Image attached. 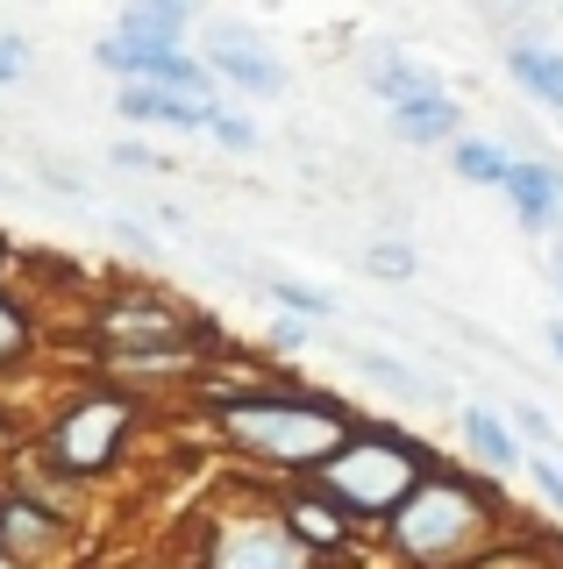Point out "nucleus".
<instances>
[{
	"label": "nucleus",
	"instance_id": "obj_1",
	"mask_svg": "<svg viewBox=\"0 0 563 569\" xmlns=\"http://www.w3.org/2000/svg\"><path fill=\"white\" fill-rule=\"evenodd\" d=\"M192 406H200L207 435H215L243 470L278 477V485H307V477L349 441V427L364 420L343 391L278 378L257 356H236V370H207V378L192 385Z\"/></svg>",
	"mask_w": 563,
	"mask_h": 569
},
{
	"label": "nucleus",
	"instance_id": "obj_2",
	"mask_svg": "<svg viewBox=\"0 0 563 569\" xmlns=\"http://www.w3.org/2000/svg\"><path fill=\"white\" fill-rule=\"evenodd\" d=\"M514 527L521 520H514V506H506V485H492V477L464 470L456 456H443L428 470V485H421L372 541L393 569H471Z\"/></svg>",
	"mask_w": 563,
	"mask_h": 569
},
{
	"label": "nucleus",
	"instance_id": "obj_3",
	"mask_svg": "<svg viewBox=\"0 0 563 569\" xmlns=\"http://www.w3.org/2000/svg\"><path fill=\"white\" fill-rule=\"evenodd\" d=\"M435 462H443V449H435L428 435H414V427H399L385 413H364L349 427L343 449L307 477V491L322 498V506H336L357 533H378L421 485H428Z\"/></svg>",
	"mask_w": 563,
	"mask_h": 569
},
{
	"label": "nucleus",
	"instance_id": "obj_4",
	"mask_svg": "<svg viewBox=\"0 0 563 569\" xmlns=\"http://www.w3.org/2000/svg\"><path fill=\"white\" fill-rule=\"evenodd\" d=\"M144 413H150L144 391L108 385V378H86V385H72L58 406H50V420L37 427V441H29V462H37L50 485H65V491L108 485L121 462L136 456Z\"/></svg>",
	"mask_w": 563,
	"mask_h": 569
},
{
	"label": "nucleus",
	"instance_id": "obj_5",
	"mask_svg": "<svg viewBox=\"0 0 563 569\" xmlns=\"http://www.w3.org/2000/svg\"><path fill=\"white\" fill-rule=\"evenodd\" d=\"M192 569H314L271 506H228L207 520V556Z\"/></svg>",
	"mask_w": 563,
	"mask_h": 569
},
{
	"label": "nucleus",
	"instance_id": "obj_6",
	"mask_svg": "<svg viewBox=\"0 0 563 569\" xmlns=\"http://www.w3.org/2000/svg\"><path fill=\"white\" fill-rule=\"evenodd\" d=\"M72 506L65 498H50L37 485H14L8 477V527H0V556H8L14 569H50L65 562V548H72Z\"/></svg>",
	"mask_w": 563,
	"mask_h": 569
},
{
	"label": "nucleus",
	"instance_id": "obj_7",
	"mask_svg": "<svg viewBox=\"0 0 563 569\" xmlns=\"http://www.w3.org/2000/svg\"><path fill=\"white\" fill-rule=\"evenodd\" d=\"M93 64L115 71L121 86H157V93H179V100H221V86L207 79V64L192 50H129L115 36L93 43Z\"/></svg>",
	"mask_w": 563,
	"mask_h": 569
},
{
	"label": "nucleus",
	"instance_id": "obj_8",
	"mask_svg": "<svg viewBox=\"0 0 563 569\" xmlns=\"http://www.w3.org/2000/svg\"><path fill=\"white\" fill-rule=\"evenodd\" d=\"M192 58L207 64L215 86H236L243 100H278V93H286V64L271 58V43L250 36V29H236V22L207 29V50H192Z\"/></svg>",
	"mask_w": 563,
	"mask_h": 569
},
{
	"label": "nucleus",
	"instance_id": "obj_9",
	"mask_svg": "<svg viewBox=\"0 0 563 569\" xmlns=\"http://www.w3.org/2000/svg\"><path fill=\"white\" fill-rule=\"evenodd\" d=\"M271 512H278V527L300 541V556H307V562H349V556H357V541H364V533L349 527L336 506H322V498H314L307 485H278Z\"/></svg>",
	"mask_w": 563,
	"mask_h": 569
},
{
	"label": "nucleus",
	"instance_id": "obj_10",
	"mask_svg": "<svg viewBox=\"0 0 563 569\" xmlns=\"http://www.w3.org/2000/svg\"><path fill=\"white\" fill-rule=\"evenodd\" d=\"M500 200L514 207V221L527 236H556L563 242V164H550V157H514Z\"/></svg>",
	"mask_w": 563,
	"mask_h": 569
},
{
	"label": "nucleus",
	"instance_id": "obj_11",
	"mask_svg": "<svg viewBox=\"0 0 563 569\" xmlns=\"http://www.w3.org/2000/svg\"><path fill=\"white\" fill-rule=\"evenodd\" d=\"M456 435H464V470L492 477V485H506V477H521V470H527V449H521L514 420H506L500 406H464Z\"/></svg>",
	"mask_w": 563,
	"mask_h": 569
},
{
	"label": "nucleus",
	"instance_id": "obj_12",
	"mask_svg": "<svg viewBox=\"0 0 563 569\" xmlns=\"http://www.w3.org/2000/svg\"><path fill=\"white\" fill-rule=\"evenodd\" d=\"M115 114L129 129H171V136H207V121L221 114V100H179V93H157V86H121Z\"/></svg>",
	"mask_w": 563,
	"mask_h": 569
},
{
	"label": "nucleus",
	"instance_id": "obj_13",
	"mask_svg": "<svg viewBox=\"0 0 563 569\" xmlns=\"http://www.w3.org/2000/svg\"><path fill=\"white\" fill-rule=\"evenodd\" d=\"M186 29H192V8L186 0H129L115 14V43L129 50H186Z\"/></svg>",
	"mask_w": 563,
	"mask_h": 569
},
{
	"label": "nucleus",
	"instance_id": "obj_14",
	"mask_svg": "<svg viewBox=\"0 0 563 569\" xmlns=\"http://www.w3.org/2000/svg\"><path fill=\"white\" fill-rule=\"evenodd\" d=\"M506 79H514L535 107L563 114V50L556 43H542V36H514V43H506Z\"/></svg>",
	"mask_w": 563,
	"mask_h": 569
},
{
	"label": "nucleus",
	"instance_id": "obj_15",
	"mask_svg": "<svg viewBox=\"0 0 563 569\" xmlns=\"http://www.w3.org/2000/svg\"><path fill=\"white\" fill-rule=\"evenodd\" d=\"M364 86L385 100V114L407 100H428V93H450L443 71H428L421 58H399V50H378V58H364Z\"/></svg>",
	"mask_w": 563,
	"mask_h": 569
},
{
	"label": "nucleus",
	"instance_id": "obj_16",
	"mask_svg": "<svg viewBox=\"0 0 563 569\" xmlns=\"http://www.w3.org/2000/svg\"><path fill=\"white\" fill-rule=\"evenodd\" d=\"M43 356V320L14 284H0V378H22Z\"/></svg>",
	"mask_w": 563,
	"mask_h": 569
},
{
	"label": "nucleus",
	"instance_id": "obj_17",
	"mask_svg": "<svg viewBox=\"0 0 563 569\" xmlns=\"http://www.w3.org/2000/svg\"><path fill=\"white\" fill-rule=\"evenodd\" d=\"M443 157H450V171L464 178V186H492V192H500L506 171H514V150H506V142H492V136H456Z\"/></svg>",
	"mask_w": 563,
	"mask_h": 569
},
{
	"label": "nucleus",
	"instance_id": "obj_18",
	"mask_svg": "<svg viewBox=\"0 0 563 569\" xmlns=\"http://www.w3.org/2000/svg\"><path fill=\"white\" fill-rule=\"evenodd\" d=\"M264 292H271V307L293 313V320H314V328L336 320V292H328V284H307V278H293V271H264Z\"/></svg>",
	"mask_w": 563,
	"mask_h": 569
},
{
	"label": "nucleus",
	"instance_id": "obj_19",
	"mask_svg": "<svg viewBox=\"0 0 563 569\" xmlns=\"http://www.w3.org/2000/svg\"><path fill=\"white\" fill-rule=\"evenodd\" d=\"M357 263H364V278H378V284H414L421 278V249L407 236H372L357 249Z\"/></svg>",
	"mask_w": 563,
	"mask_h": 569
},
{
	"label": "nucleus",
	"instance_id": "obj_20",
	"mask_svg": "<svg viewBox=\"0 0 563 569\" xmlns=\"http://www.w3.org/2000/svg\"><path fill=\"white\" fill-rule=\"evenodd\" d=\"M349 363H357V378H372L385 391H407V399H435L428 378H421L414 363H399V356H385V349H349Z\"/></svg>",
	"mask_w": 563,
	"mask_h": 569
},
{
	"label": "nucleus",
	"instance_id": "obj_21",
	"mask_svg": "<svg viewBox=\"0 0 563 569\" xmlns=\"http://www.w3.org/2000/svg\"><path fill=\"white\" fill-rule=\"evenodd\" d=\"M527 485H535L542 512H550V520H563V462H556V456H535V449H527Z\"/></svg>",
	"mask_w": 563,
	"mask_h": 569
},
{
	"label": "nucleus",
	"instance_id": "obj_22",
	"mask_svg": "<svg viewBox=\"0 0 563 569\" xmlns=\"http://www.w3.org/2000/svg\"><path fill=\"white\" fill-rule=\"evenodd\" d=\"M207 136H215L221 150H236V157H250L257 142H264V129H257V121H250V114H228V107H221L215 121H207Z\"/></svg>",
	"mask_w": 563,
	"mask_h": 569
},
{
	"label": "nucleus",
	"instance_id": "obj_23",
	"mask_svg": "<svg viewBox=\"0 0 563 569\" xmlns=\"http://www.w3.org/2000/svg\"><path fill=\"white\" fill-rule=\"evenodd\" d=\"M307 342H314V320H293V313H278V320H271V335H264V356L278 363V356H300Z\"/></svg>",
	"mask_w": 563,
	"mask_h": 569
},
{
	"label": "nucleus",
	"instance_id": "obj_24",
	"mask_svg": "<svg viewBox=\"0 0 563 569\" xmlns=\"http://www.w3.org/2000/svg\"><path fill=\"white\" fill-rule=\"evenodd\" d=\"M29 64H37V43H29L22 29H0V86L29 79Z\"/></svg>",
	"mask_w": 563,
	"mask_h": 569
},
{
	"label": "nucleus",
	"instance_id": "obj_25",
	"mask_svg": "<svg viewBox=\"0 0 563 569\" xmlns=\"http://www.w3.org/2000/svg\"><path fill=\"white\" fill-rule=\"evenodd\" d=\"M514 435H527V441H535V456L563 449V441H556V420L542 413V406H514Z\"/></svg>",
	"mask_w": 563,
	"mask_h": 569
},
{
	"label": "nucleus",
	"instance_id": "obj_26",
	"mask_svg": "<svg viewBox=\"0 0 563 569\" xmlns=\"http://www.w3.org/2000/svg\"><path fill=\"white\" fill-rule=\"evenodd\" d=\"M22 456H29V427H22V413H14V406H0V477H8Z\"/></svg>",
	"mask_w": 563,
	"mask_h": 569
},
{
	"label": "nucleus",
	"instance_id": "obj_27",
	"mask_svg": "<svg viewBox=\"0 0 563 569\" xmlns=\"http://www.w3.org/2000/svg\"><path fill=\"white\" fill-rule=\"evenodd\" d=\"M108 157H115V164H121V171H165V157H157V150H150V142H115V150H108Z\"/></svg>",
	"mask_w": 563,
	"mask_h": 569
},
{
	"label": "nucleus",
	"instance_id": "obj_28",
	"mask_svg": "<svg viewBox=\"0 0 563 569\" xmlns=\"http://www.w3.org/2000/svg\"><path fill=\"white\" fill-rule=\"evenodd\" d=\"M550 284H556V313H563V242L550 249Z\"/></svg>",
	"mask_w": 563,
	"mask_h": 569
},
{
	"label": "nucleus",
	"instance_id": "obj_29",
	"mask_svg": "<svg viewBox=\"0 0 563 569\" xmlns=\"http://www.w3.org/2000/svg\"><path fill=\"white\" fill-rule=\"evenodd\" d=\"M8 263H14V242H8V228H0V284H8Z\"/></svg>",
	"mask_w": 563,
	"mask_h": 569
},
{
	"label": "nucleus",
	"instance_id": "obj_30",
	"mask_svg": "<svg viewBox=\"0 0 563 569\" xmlns=\"http://www.w3.org/2000/svg\"><path fill=\"white\" fill-rule=\"evenodd\" d=\"M550 356H556V363H563V313L550 320Z\"/></svg>",
	"mask_w": 563,
	"mask_h": 569
},
{
	"label": "nucleus",
	"instance_id": "obj_31",
	"mask_svg": "<svg viewBox=\"0 0 563 569\" xmlns=\"http://www.w3.org/2000/svg\"><path fill=\"white\" fill-rule=\"evenodd\" d=\"M0 527H8V477H0Z\"/></svg>",
	"mask_w": 563,
	"mask_h": 569
},
{
	"label": "nucleus",
	"instance_id": "obj_32",
	"mask_svg": "<svg viewBox=\"0 0 563 569\" xmlns=\"http://www.w3.org/2000/svg\"><path fill=\"white\" fill-rule=\"evenodd\" d=\"M314 569H357V562H314Z\"/></svg>",
	"mask_w": 563,
	"mask_h": 569
},
{
	"label": "nucleus",
	"instance_id": "obj_33",
	"mask_svg": "<svg viewBox=\"0 0 563 569\" xmlns=\"http://www.w3.org/2000/svg\"><path fill=\"white\" fill-rule=\"evenodd\" d=\"M0 569H14V562H8V556H0Z\"/></svg>",
	"mask_w": 563,
	"mask_h": 569
},
{
	"label": "nucleus",
	"instance_id": "obj_34",
	"mask_svg": "<svg viewBox=\"0 0 563 569\" xmlns=\"http://www.w3.org/2000/svg\"><path fill=\"white\" fill-rule=\"evenodd\" d=\"M556 569H563V562H556Z\"/></svg>",
	"mask_w": 563,
	"mask_h": 569
}]
</instances>
